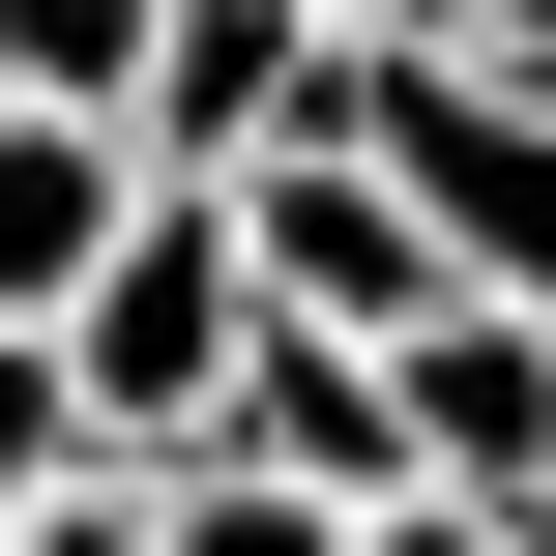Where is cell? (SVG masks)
<instances>
[{
    "mask_svg": "<svg viewBox=\"0 0 556 556\" xmlns=\"http://www.w3.org/2000/svg\"><path fill=\"white\" fill-rule=\"evenodd\" d=\"M235 381H264V264H235V205L205 176H147V235L88 264V323H59V410H88V469H205L235 440Z\"/></svg>",
    "mask_w": 556,
    "mask_h": 556,
    "instance_id": "6da1fadb",
    "label": "cell"
},
{
    "mask_svg": "<svg viewBox=\"0 0 556 556\" xmlns=\"http://www.w3.org/2000/svg\"><path fill=\"white\" fill-rule=\"evenodd\" d=\"M205 205H235L264 323H323V352H410V323H440V235H410L352 147H264V176H205Z\"/></svg>",
    "mask_w": 556,
    "mask_h": 556,
    "instance_id": "7a4b0ae2",
    "label": "cell"
},
{
    "mask_svg": "<svg viewBox=\"0 0 556 556\" xmlns=\"http://www.w3.org/2000/svg\"><path fill=\"white\" fill-rule=\"evenodd\" d=\"M381 381H410V498H469V528H556V323L440 293Z\"/></svg>",
    "mask_w": 556,
    "mask_h": 556,
    "instance_id": "3957f363",
    "label": "cell"
},
{
    "mask_svg": "<svg viewBox=\"0 0 556 556\" xmlns=\"http://www.w3.org/2000/svg\"><path fill=\"white\" fill-rule=\"evenodd\" d=\"M323 59H352L323 0H176V29H147V88H117V147H147V176H264V147L323 117Z\"/></svg>",
    "mask_w": 556,
    "mask_h": 556,
    "instance_id": "277c9868",
    "label": "cell"
},
{
    "mask_svg": "<svg viewBox=\"0 0 556 556\" xmlns=\"http://www.w3.org/2000/svg\"><path fill=\"white\" fill-rule=\"evenodd\" d=\"M205 469H264V498L381 528V498H410V381H381V352H323V323H264V381H235V440H205Z\"/></svg>",
    "mask_w": 556,
    "mask_h": 556,
    "instance_id": "5b68a950",
    "label": "cell"
},
{
    "mask_svg": "<svg viewBox=\"0 0 556 556\" xmlns=\"http://www.w3.org/2000/svg\"><path fill=\"white\" fill-rule=\"evenodd\" d=\"M117 235H147V147H117V117H0V323H29V352L88 323Z\"/></svg>",
    "mask_w": 556,
    "mask_h": 556,
    "instance_id": "8992f818",
    "label": "cell"
},
{
    "mask_svg": "<svg viewBox=\"0 0 556 556\" xmlns=\"http://www.w3.org/2000/svg\"><path fill=\"white\" fill-rule=\"evenodd\" d=\"M176 0H0V117H117Z\"/></svg>",
    "mask_w": 556,
    "mask_h": 556,
    "instance_id": "52a82bcc",
    "label": "cell"
},
{
    "mask_svg": "<svg viewBox=\"0 0 556 556\" xmlns=\"http://www.w3.org/2000/svg\"><path fill=\"white\" fill-rule=\"evenodd\" d=\"M59 498H88V410H59V352H29V323H0V556L59 528Z\"/></svg>",
    "mask_w": 556,
    "mask_h": 556,
    "instance_id": "ba28073f",
    "label": "cell"
},
{
    "mask_svg": "<svg viewBox=\"0 0 556 556\" xmlns=\"http://www.w3.org/2000/svg\"><path fill=\"white\" fill-rule=\"evenodd\" d=\"M176 556H381V528H323V498H264V469H176Z\"/></svg>",
    "mask_w": 556,
    "mask_h": 556,
    "instance_id": "9c48e42d",
    "label": "cell"
},
{
    "mask_svg": "<svg viewBox=\"0 0 556 556\" xmlns=\"http://www.w3.org/2000/svg\"><path fill=\"white\" fill-rule=\"evenodd\" d=\"M440 59H498V88H556V0H410Z\"/></svg>",
    "mask_w": 556,
    "mask_h": 556,
    "instance_id": "30bf717a",
    "label": "cell"
},
{
    "mask_svg": "<svg viewBox=\"0 0 556 556\" xmlns=\"http://www.w3.org/2000/svg\"><path fill=\"white\" fill-rule=\"evenodd\" d=\"M29 556H176V498H147V469H88V498H59Z\"/></svg>",
    "mask_w": 556,
    "mask_h": 556,
    "instance_id": "8fae6325",
    "label": "cell"
},
{
    "mask_svg": "<svg viewBox=\"0 0 556 556\" xmlns=\"http://www.w3.org/2000/svg\"><path fill=\"white\" fill-rule=\"evenodd\" d=\"M381 556H556V528H469V498H381Z\"/></svg>",
    "mask_w": 556,
    "mask_h": 556,
    "instance_id": "7c38bea8",
    "label": "cell"
},
{
    "mask_svg": "<svg viewBox=\"0 0 556 556\" xmlns=\"http://www.w3.org/2000/svg\"><path fill=\"white\" fill-rule=\"evenodd\" d=\"M323 29H410V0H323Z\"/></svg>",
    "mask_w": 556,
    "mask_h": 556,
    "instance_id": "4fadbf2b",
    "label": "cell"
}]
</instances>
